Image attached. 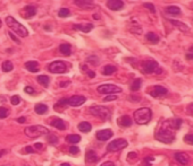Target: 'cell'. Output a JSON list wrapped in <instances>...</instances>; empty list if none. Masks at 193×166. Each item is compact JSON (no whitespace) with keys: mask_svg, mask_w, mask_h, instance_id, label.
<instances>
[{"mask_svg":"<svg viewBox=\"0 0 193 166\" xmlns=\"http://www.w3.org/2000/svg\"><path fill=\"white\" fill-rule=\"evenodd\" d=\"M166 13L172 15H179L182 11H181V8L177 7V6H169V7L166 8Z\"/></svg>","mask_w":193,"mask_h":166,"instance_id":"32","label":"cell"},{"mask_svg":"<svg viewBox=\"0 0 193 166\" xmlns=\"http://www.w3.org/2000/svg\"><path fill=\"white\" fill-rule=\"evenodd\" d=\"M117 71V68L115 67V66H111V65H107L104 67V69H102V75L105 76H110V75L115 74Z\"/></svg>","mask_w":193,"mask_h":166,"instance_id":"24","label":"cell"},{"mask_svg":"<svg viewBox=\"0 0 193 166\" xmlns=\"http://www.w3.org/2000/svg\"><path fill=\"white\" fill-rule=\"evenodd\" d=\"M155 138L164 143H172L175 140V132L164 122L161 128L156 132Z\"/></svg>","mask_w":193,"mask_h":166,"instance_id":"1","label":"cell"},{"mask_svg":"<svg viewBox=\"0 0 193 166\" xmlns=\"http://www.w3.org/2000/svg\"><path fill=\"white\" fill-rule=\"evenodd\" d=\"M144 7H146V8H148V9L149 10H151V11H152V13H155L156 11V8H155V6L152 5V4H150V2H146V4H144Z\"/></svg>","mask_w":193,"mask_h":166,"instance_id":"46","label":"cell"},{"mask_svg":"<svg viewBox=\"0 0 193 166\" xmlns=\"http://www.w3.org/2000/svg\"><path fill=\"white\" fill-rule=\"evenodd\" d=\"M25 11H26L25 17H26V18H32V17H34L35 14H37V7L32 5L26 6V7H25Z\"/></svg>","mask_w":193,"mask_h":166,"instance_id":"23","label":"cell"},{"mask_svg":"<svg viewBox=\"0 0 193 166\" xmlns=\"http://www.w3.org/2000/svg\"><path fill=\"white\" fill-rule=\"evenodd\" d=\"M100 166H116V165L114 164L113 161H105V163H102Z\"/></svg>","mask_w":193,"mask_h":166,"instance_id":"49","label":"cell"},{"mask_svg":"<svg viewBox=\"0 0 193 166\" xmlns=\"http://www.w3.org/2000/svg\"><path fill=\"white\" fill-rule=\"evenodd\" d=\"M185 59H186V60H193V46L190 49V51H188V53L185 54Z\"/></svg>","mask_w":193,"mask_h":166,"instance_id":"45","label":"cell"},{"mask_svg":"<svg viewBox=\"0 0 193 166\" xmlns=\"http://www.w3.org/2000/svg\"><path fill=\"white\" fill-rule=\"evenodd\" d=\"M1 25H2V23H1V19H0V27H1Z\"/></svg>","mask_w":193,"mask_h":166,"instance_id":"58","label":"cell"},{"mask_svg":"<svg viewBox=\"0 0 193 166\" xmlns=\"http://www.w3.org/2000/svg\"><path fill=\"white\" fill-rule=\"evenodd\" d=\"M19 102H21V97L18 95H14V96L10 97V103L13 105H17V104H19Z\"/></svg>","mask_w":193,"mask_h":166,"instance_id":"38","label":"cell"},{"mask_svg":"<svg viewBox=\"0 0 193 166\" xmlns=\"http://www.w3.org/2000/svg\"><path fill=\"white\" fill-rule=\"evenodd\" d=\"M165 123L169 127L170 129H173L175 131V130H179L181 128V125L183 123V120L179 119V118H174V119H169V120L165 121Z\"/></svg>","mask_w":193,"mask_h":166,"instance_id":"13","label":"cell"},{"mask_svg":"<svg viewBox=\"0 0 193 166\" xmlns=\"http://www.w3.org/2000/svg\"><path fill=\"white\" fill-rule=\"evenodd\" d=\"M8 34H9V36H10V38H11V40H13V41H15V42H16V43H21V42H19V40H18V38H17V37H16V36H15V35H14V34H13V33H8Z\"/></svg>","mask_w":193,"mask_h":166,"instance_id":"48","label":"cell"},{"mask_svg":"<svg viewBox=\"0 0 193 166\" xmlns=\"http://www.w3.org/2000/svg\"><path fill=\"white\" fill-rule=\"evenodd\" d=\"M127 145H128V143L125 139H115V140L108 143L107 150L108 152H118V150H122L124 148H126Z\"/></svg>","mask_w":193,"mask_h":166,"instance_id":"8","label":"cell"},{"mask_svg":"<svg viewBox=\"0 0 193 166\" xmlns=\"http://www.w3.org/2000/svg\"><path fill=\"white\" fill-rule=\"evenodd\" d=\"M24 132L30 138H38V137H41L43 134H49V130L43 125H31V127L25 128Z\"/></svg>","mask_w":193,"mask_h":166,"instance_id":"4","label":"cell"},{"mask_svg":"<svg viewBox=\"0 0 193 166\" xmlns=\"http://www.w3.org/2000/svg\"><path fill=\"white\" fill-rule=\"evenodd\" d=\"M141 85H142V79L137 78L132 83V85H131V89H132L133 92H137V91H139V89L141 88Z\"/></svg>","mask_w":193,"mask_h":166,"instance_id":"33","label":"cell"},{"mask_svg":"<svg viewBox=\"0 0 193 166\" xmlns=\"http://www.w3.org/2000/svg\"><path fill=\"white\" fill-rule=\"evenodd\" d=\"M9 114V111L6 107H0V119H6Z\"/></svg>","mask_w":193,"mask_h":166,"instance_id":"37","label":"cell"},{"mask_svg":"<svg viewBox=\"0 0 193 166\" xmlns=\"http://www.w3.org/2000/svg\"><path fill=\"white\" fill-rule=\"evenodd\" d=\"M90 112H91L94 116L99 118V119H101L102 121L110 120V116H111L110 110H109L108 107H106V106H99V105L92 106V107H90Z\"/></svg>","mask_w":193,"mask_h":166,"instance_id":"6","label":"cell"},{"mask_svg":"<svg viewBox=\"0 0 193 166\" xmlns=\"http://www.w3.org/2000/svg\"><path fill=\"white\" fill-rule=\"evenodd\" d=\"M98 93L100 94H116V93H121L122 92V88L116 86V85H113V84H104V85H100L99 87L97 88Z\"/></svg>","mask_w":193,"mask_h":166,"instance_id":"9","label":"cell"},{"mask_svg":"<svg viewBox=\"0 0 193 166\" xmlns=\"http://www.w3.org/2000/svg\"><path fill=\"white\" fill-rule=\"evenodd\" d=\"M59 166H71V165H69L68 163H63V164H60Z\"/></svg>","mask_w":193,"mask_h":166,"instance_id":"55","label":"cell"},{"mask_svg":"<svg viewBox=\"0 0 193 166\" xmlns=\"http://www.w3.org/2000/svg\"><path fill=\"white\" fill-rule=\"evenodd\" d=\"M146 40L150 42V43H152V44H157L160 40L159 36H158L157 34H155V33H152V32L148 33V34L146 35Z\"/></svg>","mask_w":193,"mask_h":166,"instance_id":"29","label":"cell"},{"mask_svg":"<svg viewBox=\"0 0 193 166\" xmlns=\"http://www.w3.org/2000/svg\"><path fill=\"white\" fill-rule=\"evenodd\" d=\"M152 118V112L149 107H142L134 112V121L137 124H146Z\"/></svg>","mask_w":193,"mask_h":166,"instance_id":"3","label":"cell"},{"mask_svg":"<svg viewBox=\"0 0 193 166\" xmlns=\"http://www.w3.org/2000/svg\"><path fill=\"white\" fill-rule=\"evenodd\" d=\"M59 52H60L61 54L66 55V57L71 55L72 54L71 44H68V43H64V44H61V45L59 46Z\"/></svg>","mask_w":193,"mask_h":166,"instance_id":"20","label":"cell"},{"mask_svg":"<svg viewBox=\"0 0 193 166\" xmlns=\"http://www.w3.org/2000/svg\"><path fill=\"white\" fill-rule=\"evenodd\" d=\"M16 121H17L18 123H25V121H26V119H25L24 116H22V118H18V119H17Z\"/></svg>","mask_w":193,"mask_h":166,"instance_id":"51","label":"cell"},{"mask_svg":"<svg viewBox=\"0 0 193 166\" xmlns=\"http://www.w3.org/2000/svg\"><path fill=\"white\" fill-rule=\"evenodd\" d=\"M107 7L111 10H121L124 8V2L122 0H109L107 1Z\"/></svg>","mask_w":193,"mask_h":166,"instance_id":"14","label":"cell"},{"mask_svg":"<svg viewBox=\"0 0 193 166\" xmlns=\"http://www.w3.org/2000/svg\"><path fill=\"white\" fill-rule=\"evenodd\" d=\"M113 131L110 129H104V130H99L97 134H95V137L98 140L100 141H106L113 137Z\"/></svg>","mask_w":193,"mask_h":166,"instance_id":"11","label":"cell"},{"mask_svg":"<svg viewBox=\"0 0 193 166\" xmlns=\"http://www.w3.org/2000/svg\"><path fill=\"white\" fill-rule=\"evenodd\" d=\"M69 15H71V11H69L68 8H61L58 11V16L59 17H68Z\"/></svg>","mask_w":193,"mask_h":166,"instance_id":"35","label":"cell"},{"mask_svg":"<svg viewBox=\"0 0 193 166\" xmlns=\"http://www.w3.org/2000/svg\"><path fill=\"white\" fill-rule=\"evenodd\" d=\"M86 102V97L82 96V95H74V96L67 98V104L73 107H77L81 106L82 104H84Z\"/></svg>","mask_w":193,"mask_h":166,"instance_id":"10","label":"cell"},{"mask_svg":"<svg viewBox=\"0 0 193 166\" xmlns=\"http://www.w3.org/2000/svg\"><path fill=\"white\" fill-rule=\"evenodd\" d=\"M153 161H155V158H153V157H146V158H144V161H143V165L150 166Z\"/></svg>","mask_w":193,"mask_h":166,"instance_id":"42","label":"cell"},{"mask_svg":"<svg viewBox=\"0 0 193 166\" xmlns=\"http://www.w3.org/2000/svg\"><path fill=\"white\" fill-rule=\"evenodd\" d=\"M77 128H79V130H80L81 132H90L91 129H92V125L90 124L89 122L83 121V122H81L80 124L77 125Z\"/></svg>","mask_w":193,"mask_h":166,"instance_id":"26","label":"cell"},{"mask_svg":"<svg viewBox=\"0 0 193 166\" xmlns=\"http://www.w3.org/2000/svg\"><path fill=\"white\" fill-rule=\"evenodd\" d=\"M117 100V95L115 94H110V95H107V96L104 98V102H110V101H116Z\"/></svg>","mask_w":193,"mask_h":166,"instance_id":"41","label":"cell"},{"mask_svg":"<svg viewBox=\"0 0 193 166\" xmlns=\"http://www.w3.org/2000/svg\"><path fill=\"white\" fill-rule=\"evenodd\" d=\"M6 152H7L6 149H2V150H0V157H1V156H4V155H5V154H6Z\"/></svg>","mask_w":193,"mask_h":166,"instance_id":"53","label":"cell"},{"mask_svg":"<svg viewBox=\"0 0 193 166\" xmlns=\"http://www.w3.org/2000/svg\"><path fill=\"white\" fill-rule=\"evenodd\" d=\"M48 69L52 74H65V72H67V66L64 61L57 60L51 62L48 67Z\"/></svg>","mask_w":193,"mask_h":166,"instance_id":"7","label":"cell"},{"mask_svg":"<svg viewBox=\"0 0 193 166\" xmlns=\"http://www.w3.org/2000/svg\"><path fill=\"white\" fill-rule=\"evenodd\" d=\"M184 141L188 145H192L193 146V134H186L185 137H184Z\"/></svg>","mask_w":193,"mask_h":166,"instance_id":"39","label":"cell"},{"mask_svg":"<svg viewBox=\"0 0 193 166\" xmlns=\"http://www.w3.org/2000/svg\"><path fill=\"white\" fill-rule=\"evenodd\" d=\"M34 111H35V113H38V114H44V113L48 112V106L46 105V104L40 103V104H37V105H35Z\"/></svg>","mask_w":193,"mask_h":166,"instance_id":"28","label":"cell"},{"mask_svg":"<svg viewBox=\"0 0 193 166\" xmlns=\"http://www.w3.org/2000/svg\"><path fill=\"white\" fill-rule=\"evenodd\" d=\"M25 152H28V154H32V152H34L33 148L30 147V146H27V147H25Z\"/></svg>","mask_w":193,"mask_h":166,"instance_id":"50","label":"cell"},{"mask_svg":"<svg viewBox=\"0 0 193 166\" xmlns=\"http://www.w3.org/2000/svg\"><path fill=\"white\" fill-rule=\"evenodd\" d=\"M86 61L89 62V63H92L93 66H98L100 63L99 62V58L97 57V55H91V57H88V59H86Z\"/></svg>","mask_w":193,"mask_h":166,"instance_id":"34","label":"cell"},{"mask_svg":"<svg viewBox=\"0 0 193 166\" xmlns=\"http://www.w3.org/2000/svg\"><path fill=\"white\" fill-rule=\"evenodd\" d=\"M117 123L118 125H121L123 128H128V127L132 125V119L128 115H123L121 118H118Z\"/></svg>","mask_w":193,"mask_h":166,"instance_id":"18","label":"cell"},{"mask_svg":"<svg viewBox=\"0 0 193 166\" xmlns=\"http://www.w3.org/2000/svg\"><path fill=\"white\" fill-rule=\"evenodd\" d=\"M66 85H68V83H61L60 86H66Z\"/></svg>","mask_w":193,"mask_h":166,"instance_id":"57","label":"cell"},{"mask_svg":"<svg viewBox=\"0 0 193 166\" xmlns=\"http://www.w3.org/2000/svg\"><path fill=\"white\" fill-rule=\"evenodd\" d=\"M92 28H93V25H92V24H85V25L76 24V25H74V29L81 31V32H83V33H90Z\"/></svg>","mask_w":193,"mask_h":166,"instance_id":"19","label":"cell"},{"mask_svg":"<svg viewBox=\"0 0 193 166\" xmlns=\"http://www.w3.org/2000/svg\"><path fill=\"white\" fill-rule=\"evenodd\" d=\"M34 147L37 148V149H41V148H42V143H35V145H34Z\"/></svg>","mask_w":193,"mask_h":166,"instance_id":"52","label":"cell"},{"mask_svg":"<svg viewBox=\"0 0 193 166\" xmlns=\"http://www.w3.org/2000/svg\"><path fill=\"white\" fill-rule=\"evenodd\" d=\"M174 157L181 165H188V161H190V157H188L185 152H176L174 155Z\"/></svg>","mask_w":193,"mask_h":166,"instance_id":"17","label":"cell"},{"mask_svg":"<svg viewBox=\"0 0 193 166\" xmlns=\"http://www.w3.org/2000/svg\"><path fill=\"white\" fill-rule=\"evenodd\" d=\"M51 125L59 130H65L67 128V123L64 120H61V119H56V120H53L51 122Z\"/></svg>","mask_w":193,"mask_h":166,"instance_id":"21","label":"cell"},{"mask_svg":"<svg viewBox=\"0 0 193 166\" xmlns=\"http://www.w3.org/2000/svg\"><path fill=\"white\" fill-rule=\"evenodd\" d=\"M168 93V89L165 88L164 86H155L152 87V91L150 92V95L152 97H161L166 95Z\"/></svg>","mask_w":193,"mask_h":166,"instance_id":"12","label":"cell"},{"mask_svg":"<svg viewBox=\"0 0 193 166\" xmlns=\"http://www.w3.org/2000/svg\"><path fill=\"white\" fill-rule=\"evenodd\" d=\"M142 71L146 75L157 74L159 75L162 72V69L159 67L158 62L155 60H146L142 62Z\"/></svg>","mask_w":193,"mask_h":166,"instance_id":"5","label":"cell"},{"mask_svg":"<svg viewBox=\"0 0 193 166\" xmlns=\"http://www.w3.org/2000/svg\"><path fill=\"white\" fill-rule=\"evenodd\" d=\"M24 92L26 93V94H30V95H33L35 91H34L33 87H31V86H26V87L24 88Z\"/></svg>","mask_w":193,"mask_h":166,"instance_id":"43","label":"cell"},{"mask_svg":"<svg viewBox=\"0 0 193 166\" xmlns=\"http://www.w3.org/2000/svg\"><path fill=\"white\" fill-rule=\"evenodd\" d=\"M2 70L5 71V72H9V71H11V70L14 69V65H13V62L9 60H6L2 62Z\"/></svg>","mask_w":193,"mask_h":166,"instance_id":"31","label":"cell"},{"mask_svg":"<svg viewBox=\"0 0 193 166\" xmlns=\"http://www.w3.org/2000/svg\"><path fill=\"white\" fill-rule=\"evenodd\" d=\"M66 140H67V143L75 145V143H80L81 141V137L79 136V134H69V136H67L66 137Z\"/></svg>","mask_w":193,"mask_h":166,"instance_id":"30","label":"cell"},{"mask_svg":"<svg viewBox=\"0 0 193 166\" xmlns=\"http://www.w3.org/2000/svg\"><path fill=\"white\" fill-rule=\"evenodd\" d=\"M169 22L173 24L174 26L179 27V29L182 31V32H188V31H190V28L188 27V25H185V24L182 23V22H179V20H174V19H170Z\"/></svg>","mask_w":193,"mask_h":166,"instance_id":"25","label":"cell"},{"mask_svg":"<svg viewBox=\"0 0 193 166\" xmlns=\"http://www.w3.org/2000/svg\"><path fill=\"white\" fill-rule=\"evenodd\" d=\"M131 157H137V154H135V152H131V154H128V158H131Z\"/></svg>","mask_w":193,"mask_h":166,"instance_id":"54","label":"cell"},{"mask_svg":"<svg viewBox=\"0 0 193 166\" xmlns=\"http://www.w3.org/2000/svg\"><path fill=\"white\" fill-rule=\"evenodd\" d=\"M39 84H41L43 87H48L49 86V84H50V78L48 77V76H44V75H40L38 76V78H37Z\"/></svg>","mask_w":193,"mask_h":166,"instance_id":"27","label":"cell"},{"mask_svg":"<svg viewBox=\"0 0 193 166\" xmlns=\"http://www.w3.org/2000/svg\"><path fill=\"white\" fill-rule=\"evenodd\" d=\"M25 68L31 72H37L39 71V63L37 61H27L25 63Z\"/></svg>","mask_w":193,"mask_h":166,"instance_id":"22","label":"cell"},{"mask_svg":"<svg viewBox=\"0 0 193 166\" xmlns=\"http://www.w3.org/2000/svg\"><path fill=\"white\" fill-rule=\"evenodd\" d=\"M79 152H80V148L76 147V146H72V147L69 148V152H71L72 155H77Z\"/></svg>","mask_w":193,"mask_h":166,"instance_id":"44","label":"cell"},{"mask_svg":"<svg viewBox=\"0 0 193 166\" xmlns=\"http://www.w3.org/2000/svg\"><path fill=\"white\" fill-rule=\"evenodd\" d=\"M74 4H75L77 7H80V8H84V9H93L94 7H95L94 2L89 1V0H83V1H81V0H76V1H74Z\"/></svg>","mask_w":193,"mask_h":166,"instance_id":"16","label":"cell"},{"mask_svg":"<svg viewBox=\"0 0 193 166\" xmlns=\"http://www.w3.org/2000/svg\"><path fill=\"white\" fill-rule=\"evenodd\" d=\"M94 19H99V15H94Z\"/></svg>","mask_w":193,"mask_h":166,"instance_id":"56","label":"cell"},{"mask_svg":"<svg viewBox=\"0 0 193 166\" xmlns=\"http://www.w3.org/2000/svg\"><path fill=\"white\" fill-rule=\"evenodd\" d=\"M48 141L51 143V145H57V143H58V138H57L55 134H48Z\"/></svg>","mask_w":193,"mask_h":166,"instance_id":"36","label":"cell"},{"mask_svg":"<svg viewBox=\"0 0 193 166\" xmlns=\"http://www.w3.org/2000/svg\"><path fill=\"white\" fill-rule=\"evenodd\" d=\"M85 161L88 164H94L99 161V157L97 155V152L94 150H88L85 154Z\"/></svg>","mask_w":193,"mask_h":166,"instance_id":"15","label":"cell"},{"mask_svg":"<svg viewBox=\"0 0 193 166\" xmlns=\"http://www.w3.org/2000/svg\"><path fill=\"white\" fill-rule=\"evenodd\" d=\"M6 24H7V26H8L10 29H13L18 36L26 37L28 35L27 28L25 27L24 25H22L21 23H18L13 16H8V17L6 18Z\"/></svg>","mask_w":193,"mask_h":166,"instance_id":"2","label":"cell"},{"mask_svg":"<svg viewBox=\"0 0 193 166\" xmlns=\"http://www.w3.org/2000/svg\"><path fill=\"white\" fill-rule=\"evenodd\" d=\"M82 69H84V71L88 74V76H89L90 78H94V77H95V72L92 71V70L88 69V68H86V66H83V67H82Z\"/></svg>","mask_w":193,"mask_h":166,"instance_id":"40","label":"cell"},{"mask_svg":"<svg viewBox=\"0 0 193 166\" xmlns=\"http://www.w3.org/2000/svg\"><path fill=\"white\" fill-rule=\"evenodd\" d=\"M186 112H188V114L193 115V103H191V104H188V107H186Z\"/></svg>","mask_w":193,"mask_h":166,"instance_id":"47","label":"cell"}]
</instances>
